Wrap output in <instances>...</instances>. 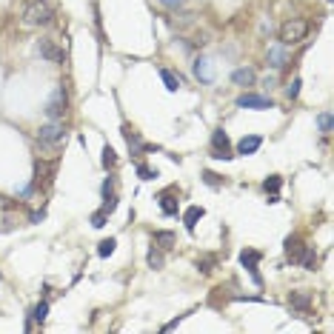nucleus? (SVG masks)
<instances>
[{
    "mask_svg": "<svg viewBox=\"0 0 334 334\" xmlns=\"http://www.w3.org/2000/svg\"><path fill=\"white\" fill-rule=\"evenodd\" d=\"M51 20H54V9L49 0H29V6L23 9L26 26H49Z\"/></svg>",
    "mask_w": 334,
    "mask_h": 334,
    "instance_id": "nucleus-1",
    "label": "nucleus"
},
{
    "mask_svg": "<svg viewBox=\"0 0 334 334\" xmlns=\"http://www.w3.org/2000/svg\"><path fill=\"white\" fill-rule=\"evenodd\" d=\"M305 35H309V23L300 20V17H291L280 26L277 37H280V46H297L300 40H305Z\"/></svg>",
    "mask_w": 334,
    "mask_h": 334,
    "instance_id": "nucleus-2",
    "label": "nucleus"
},
{
    "mask_svg": "<svg viewBox=\"0 0 334 334\" xmlns=\"http://www.w3.org/2000/svg\"><path fill=\"white\" fill-rule=\"evenodd\" d=\"M66 106H69L66 89H63V86H58L54 92H51L49 103H46V115H49V120H60V117L66 115Z\"/></svg>",
    "mask_w": 334,
    "mask_h": 334,
    "instance_id": "nucleus-3",
    "label": "nucleus"
},
{
    "mask_svg": "<svg viewBox=\"0 0 334 334\" xmlns=\"http://www.w3.org/2000/svg\"><path fill=\"white\" fill-rule=\"evenodd\" d=\"M66 131H63V123H58V120H51V123H43L40 129H37V140L43 146H58L63 143Z\"/></svg>",
    "mask_w": 334,
    "mask_h": 334,
    "instance_id": "nucleus-4",
    "label": "nucleus"
},
{
    "mask_svg": "<svg viewBox=\"0 0 334 334\" xmlns=\"http://www.w3.org/2000/svg\"><path fill=\"white\" fill-rule=\"evenodd\" d=\"M211 157L217 160H232V143H229V134L223 129H214L211 131Z\"/></svg>",
    "mask_w": 334,
    "mask_h": 334,
    "instance_id": "nucleus-5",
    "label": "nucleus"
},
{
    "mask_svg": "<svg viewBox=\"0 0 334 334\" xmlns=\"http://www.w3.org/2000/svg\"><path fill=\"white\" fill-rule=\"evenodd\" d=\"M37 51H40V58L49 60V63H63V49H58V43L49 40V37H43V40L37 43Z\"/></svg>",
    "mask_w": 334,
    "mask_h": 334,
    "instance_id": "nucleus-6",
    "label": "nucleus"
},
{
    "mask_svg": "<svg viewBox=\"0 0 334 334\" xmlns=\"http://www.w3.org/2000/svg\"><path fill=\"white\" fill-rule=\"evenodd\" d=\"M237 106L240 109H271L274 103H271L269 97H260V95H240Z\"/></svg>",
    "mask_w": 334,
    "mask_h": 334,
    "instance_id": "nucleus-7",
    "label": "nucleus"
},
{
    "mask_svg": "<svg viewBox=\"0 0 334 334\" xmlns=\"http://www.w3.org/2000/svg\"><path fill=\"white\" fill-rule=\"evenodd\" d=\"M289 305L291 309H297V312H312V294L309 291H291L289 294Z\"/></svg>",
    "mask_w": 334,
    "mask_h": 334,
    "instance_id": "nucleus-8",
    "label": "nucleus"
},
{
    "mask_svg": "<svg viewBox=\"0 0 334 334\" xmlns=\"http://www.w3.org/2000/svg\"><path fill=\"white\" fill-rule=\"evenodd\" d=\"M303 252H305V246H303V240H300L297 234L286 240V257H289L291 263H300V257H303Z\"/></svg>",
    "mask_w": 334,
    "mask_h": 334,
    "instance_id": "nucleus-9",
    "label": "nucleus"
},
{
    "mask_svg": "<svg viewBox=\"0 0 334 334\" xmlns=\"http://www.w3.org/2000/svg\"><path fill=\"white\" fill-rule=\"evenodd\" d=\"M260 146H263V137H260V134H248V137H243V140L237 143V152H240V154H255Z\"/></svg>",
    "mask_w": 334,
    "mask_h": 334,
    "instance_id": "nucleus-10",
    "label": "nucleus"
},
{
    "mask_svg": "<svg viewBox=\"0 0 334 334\" xmlns=\"http://www.w3.org/2000/svg\"><path fill=\"white\" fill-rule=\"evenodd\" d=\"M240 260H243V266L252 271L255 283H260V274H257V260H260V252H243V255H240Z\"/></svg>",
    "mask_w": 334,
    "mask_h": 334,
    "instance_id": "nucleus-11",
    "label": "nucleus"
},
{
    "mask_svg": "<svg viewBox=\"0 0 334 334\" xmlns=\"http://www.w3.org/2000/svg\"><path fill=\"white\" fill-rule=\"evenodd\" d=\"M194 74L200 80H203V83H211V80H214V72H211V63L206 58H197L194 60Z\"/></svg>",
    "mask_w": 334,
    "mask_h": 334,
    "instance_id": "nucleus-12",
    "label": "nucleus"
},
{
    "mask_svg": "<svg viewBox=\"0 0 334 334\" xmlns=\"http://www.w3.org/2000/svg\"><path fill=\"white\" fill-rule=\"evenodd\" d=\"M157 200H160V209H163V214H177V200H175V189L163 191V194H160Z\"/></svg>",
    "mask_w": 334,
    "mask_h": 334,
    "instance_id": "nucleus-13",
    "label": "nucleus"
},
{
    "mask_svg": "<svg viewBox=\"0 0 334 334\" xmlns=\"http://www.w3.org/2000/svg\"><path fill=\"white\" fill-rule=\"evenodd\" d=\"M206 211L200 209V206H189V209H186V214H183V223H186V229H189V232H194L197 229V220L203 217Z\"/></svg>",
    "mask_w": 334,
    "mask_h": 334,
    "instance_id": "nucleus-14",
    "label": "nucleus"
},
{
    "mask_svg": "<svg viewBox=\"0 0 334 334\" xmlns=\"http://www.w3.org/2000/svg\"><path fill=\"white\" fill-rule=\"evenodd\" d=\"M232 80H234V86H252V83H255V72H252V69H234L232 72Z\"/></svg>",
    "mask_w": 334,
    "mask_h": 334,
    "instance_id": "nucleus-15",
    "label": "nucleus"
},
{
    "mask_svg": "<svg viewBox=\"0 0 334 334\" xmlns=\"http://www.w3.org/2000/svg\"><path fill=\"white\" fill-rule=\"evenodd\" d=\"M160 80L166 83V89L169 92H177V89L183 86V80H180V74H175V72H169V69H160Z\"/></svg>",
    "mask_w": 334,
    "mask_h": 334,
    "instance_id": "nucleus-16",
    "label": "nucleus"
},
{
    "mask_svg": "<svg viewBox=\"0 0 334 334\" xmlns=\"http://www.w3.org/2000/svg\"><path fill=\"white\" fill-rule=\"evenodd\" d=\"M154 243L166 252V248L175 246V234H172V232H154Z\"/></svg>",
    "mask_w": 334,
    "mask_h": 334,
    "instance_id": "nucleus-17",
    "label": "nucleus"
},
{
    "mask_svg": "<svg viewBox=\"0 0 334 334\" xmlns=\"http://www.w3.org/2000/svg\"><path fill=\"white\" fill-rule=\"evenodd\" d=\"M269 60H271V66H274V69H280V66L286 63V51H283V46H271V49H269Z\"/></svg>",
    "mask_w": 334,
    "mask_h": 334,
    "instance_id": "nucleus-18",
    "label": "nucleus"
},
{
    "mask_svg": "<svg viewBox=\"0 0 334 334\" xmlns=\"http://www.w3.org/2000/svg\"><path fill=\"white\" fill-rule=\"evenodd\" d=\"M123 137H126V143L129 146H137V149H143V140H140V134L131 126H123Z\"/></svg>",
    "mask_w": 334,
    "mask_h": 334,
    "instance_id": "nucleus-19",
    "label": "nucleus"
},
{
    "mask_svg": "<svg viewBox=\"0 0 334 334\" xmlns=\"http://www.w3.org/2000/svg\"><path fill=\"white\" fill-rule=\"evenodd\" d=\"M146 263H149L152 269H163V263H166V257H163V252H157V248H152V252H149V257H146Z\"/></svg>",
    "mask_w": 334,
    "mask_h": 334,
    "instance_id": "nucleus-20",
    "label": "nucleus"
},
{
    "mask_svg": "<svg viewBox=\"0 0 334 334\" xmlns=\"http://www.w3.org/2000/svg\"><path fill=\"white\" fill-rule=\"evenodd\" d=\"M103 166H106V169H115L117 166V154H115L112 146H103Z\"/></svg>",
    "mask_w": 334,
    "mask_h": 334,
    "instance_id": "nucleus-21",
    "label": "nucleus"
},
{
    "mask_svg": "<svg viewBox=\"0 0 334 334\" xmlns=\"http://www.w3.org/2000/svg\"><path fill=\"white\" fill-rule=\"evenodd\" d=\"M115 246H117V240H115V237L103 240L100 246H97V255H100V257H109V255H115Z\"/></svg>",
    "mask_w": 334,
    "mask_h": 334,
    "instance_id": "nucleus-22",
    "label": "nucleus"
},
{
    "mask_svg": "<svg viewBox=\"0 0 334 334\" xmlns=\"http://www.w3.org/2000/svg\"><path fill=\"white\" fill-rule=\"evenodd\" d=\"M280 186H283V180H280L277 175H271V177H266V180H263V189L271 191V194H277V189H280Z\"/></svg>",
    "mask_w": 334,
    "mask_h": 334,
    "instance_id": "nucleus-23",
    "label": "nucleus"
},
{
    "mask_svg": "<svg viewBox=\"0 0 334 334\" xmlns=\"http://www.w3.org/2000/svg\"><path fill=\"white\" fill-rule=\"evenodd\" d=\"M32 317H35L37 323H43V320L49 317V303H46V300H43V303H37L35 312H32Z\"/></svg>",
    "mask_w": 334,
    "mask_h": 334,
    "instance_id": "nucleus-24",
    "label": "nucleus"
},
{
    "mask_svg": "<svg viewBox=\"0 0 334 334\" xmlns=\"http://www.w3.org/2000/svg\"><path fill=\"white\" fill-rule=\"evenodd\" d=\"M300 260H303V266H305V269H309V271H314V266H317V255H314L312 248H305V252H303V257H300Z\"/></svg>",
    "mask_w": 334,
    "mask_h": 334,
    "instance_id": "nucleus-25",
    "label": "nucleus"
},
{
    "mask_svg": "<svg viewBox=\"0 0 334 334\" xmlns=\"http://www.w3.org/2000/svg\"><path fill=\"white\" fill-rule=\"evenodd\" d=\"M214 263H217V257H200V260H197V269H200V271H203V274H209V271L211 269H214Z\"/></svg>",
    "mask_w": 334,
    "mask_h": 334,
    "instance_id": "nucleus-26",
    "label": "nucleus"
},
{
    "mask_svg": "<svg viewBox=\"0 0 334 334\" xmlns=\"http://www.w3.org/2000/svg\"><path fill=\"white\" fill-rule=\"evenodd\" d=\"M317 126H320V131H323V134H328V131H331V115H328V112L317 115Z\"/></svg>",
    "mask_w": 334,
    "mask_h": 334,
    "instance_id": "nucleus-27",
    "label": "nucleus"
},
{
    "mask_svg": "<svg viewBox=\"0 0 334 334\" xmlns=\"http://www.w3.org/2000/svg\"><path fill=\"white\" fill-rule=\"evenodd\" d=\"M106 217H109V214H106V211H95V214H92V226H95V229H103V226H106Z\"/></svg>",
    "mask_w": 334,
    "mask_h": 334,
    "instance_id": "nucleus-28",
    "label": "nucleus"
},
{
    "mask_svg": "<svg viewBox=\"0 0 334 334\" xmlns=\"http://www.w3.org/2000/svg\"><path fill=\"white\" fill-rule=\"evenodd\" d=\"M300 86H303V83H300V77H294V80H291V86H289V89H286V95H289V97H291V100H294V97H297V95H300Z\"/></svg>",
    "mask_w": 334,
    "mask_h": 334,
    "instance_id": "nucleus-29",
    "label": "nucleus"
},
{
    "mask_svg": "<svg viewBox=\"0 0 334 334\" xmlns=\"http://www.w3.org/2000/svg\"><path fill=\"white\" fill-rule=\"evenodd\" d=\"M137 175L143 177V180H154V177H157V172H152V169H146V166H137Z\"/></svg>",
    "mask_w": 334,
    "mask_h": 334,
    "instance_id": "nucleus-30",
    "label": "nucleus"
},
{
    "mask_svg": "<svg viewBox=\"0 0 334 334\" xmlns=\"http://www.w3.org/2000/svg\"><path fill=\"white\" fill-rule=\"evenodd\" d=\"M203 180L209 183V186H214V189L220 186V180H217V175H214V172H203Z\"/></svg>",
    "mask_w": 334,
    "mask_h": 334,
    "instance_id": "nucleus-31",
    "label": "nucleus"
},
{
    "mask_svg": "<svg viewBox=\"0 0 334 334\" xmlns=\"http://www.w3.org/2000/svg\"><path fill=\"white\" fill-rule=\"evenodd\" d=\"M115 209H117V200L109 194V197H106V203H103V211H106V214H112Z\"/></svg>",
    "mask_w": 334,
    "mask_h": 334,
    "instance_id": "nucleus-32",
    "label": "nucleus"
},
{
    "mask_svg": "<svg viewBox=\"0 0 334 334\" xmlns=\"http://www.w3.org/2000/svg\"><path fill=\"white\" fill-rule=\"evenodd\" d=\"M160 3H163V6H169V9H177L183 0H160Z\"/></svg>",
    "mask_w": 334,
    "mask_h": 334,
    "instance_id": "nucleus-33",
    "label": "nucleus"
},
{
    "mask_svg": "<svg viewBox=\"0 0 334 334\" xmlns=\"http://www.w3.org/2000/svg\"><path fill=\"white\" fill-rule=\"evenodd\" d=\"M103 194H106V197L112 194V180H106V183H103Z\"/></svg>",
    "mask_w": 334,
    "mask_h": 334,
    "instance_id": "nucleus-34",
    "label": "nucleus"
}]
</instances>
